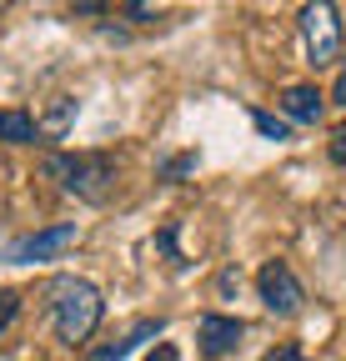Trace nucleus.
<instances>
[{
    "label": "nucleus",
    "mask_w": 346,
    "mask_h": 361,
    "mask_svg": "<svg viewBox=\"0 0 346 361\" xmlns=\"http://www.w3.org/2000/svg\"><path fill=\"white\" fill-rule=\"evenodd\" d=\"M101 316H106V296L96 281H85V276H61L51 286V322H56V336L66 346H85L96 336L101 326Z\"/></svg>",
    "instance_id": "1"
},
{
    "label": "nucleus",
    "mask_w": 346,
    "mask_h": 361,
    "mask_svg": "<svg viewBox=\"0 0 346 361\" xmlns=\"http://www.w3.org/2000/svg\"><path fill=\"white\" fill-rule=\"evenodd\" d=\"M46 176H56L61 191L85 201V206H106L111 191H116V166L106 156H51Z\"/></svg>",
    "instance_id": "2"
},
{
    "label": "nucleus",
    "mask_w": 346,
    "mask_h": 361,
    "mask_svg": "<svg viewBox=\"0 0 346 361\" xmlns=\"http://www.w3.org/2000/svg\"><path fill=\"white\" fill-rule=\"evenodd\" d=\"M301 40H307V61L316 71L336 66L346 56V35H341V11L331 0H316V6H301Z\"/></svg>",
    "instance_id": "3"
},
{
    "label": "nucleus",
    "mask_w": 346,
    "mask_h": 361,
    "mask_svg": "<svg viewBox=\"0 0 346 361\" xmlns=\"http://www.w3.org/2000/svg\"><path fill=\"white\" fill-rule=\"evenodd\" d=\"M256 291H261V306H266L271 316H296L301 301H307V291H301L296 271H291L286 261H266L261 271H256Z\"/></svg>",
    "instance_id": "4"
},
{
    "label": "nucleus",
    "mask_w": 346,
    "mask_h": 361,
    "mask_svg": "<svg viewBox=\"0 0 346 361\" xmlns=\"http://www.w3.org/2000/svg\"><path fill=\"white\" fill-rule=\"evenodd\" d=\"M75 221H61V226H46V231H35V236H25V241H16L11 246V261L16 266H30V261H56L61 251H70L75 246Z\"/></svg>",
    "instance_id": "5"
},
{
    "label": "nucleus",
    "mask_w": 346,
    "mask_h": 361,
    "mask_svg": "<svg viewBox=\"0 0 346 361\" xmlns=\"http://www.w3.org/2000/svg\"><path fill=\"white\" fill-rule=\"evenodd\" d=\"M241 336H246V326L236 322V316H216V311H206L201 322H196V341H201L206 356H226Z\"/></svg>",
    "instance_id": "6"
},
{
    "label": "nucleus",
    "mask_w": 346,
    "mask_h": 361,
    "mask_svg": "<svg viewBox=\"0 0 346 361\" xmlns=\"http://www.w3.org/2000/svg\"><path fill=\"white\" fill-rule=\"evenodd\" d=\"M161 331H166L161 316H141L125 336H116V341H106V346H96V351H85V361H125L141 341H151V336H161Z\"/></svg>",
    "instance_id": "7"
},
{
    "label": "nucleus",
    "mask_w": 346,
    "mask_h": 361,
    "mask_svg": "<svg viewBox=\"0 0 346 361\" xmlns=\"http://www.w3.org/2000/svg\"><path fill=\"white\" fill-rule=\"evenodd\" d=\"M281 116H286V126H291V121H296V126H316V121H321V90L307 85V80L286 85V90H281Z\"/></svg>",
    "instance_id": "8"
},
{
    "label": "nucleus",
    "mask_w": 346,
    "mask_h": 361,
    "mask_svg": "<svg viewBox=\"0 0 346 361\" xmlns=\"http://www.w3.org/2000/svg\"><path fill=\"white\" fill-rule=\"evenodd\" d=\"M0 141L6 146H35L40 141V121H30L25 111H0Z\"/></svg>",
    "instance_id": "9"
},
{
    "label": "nucleus",
    "mask_w": 346,
    "mask_h": 361,
    "mask_svg": "<svg viewBox=\"0 0 346 361\" xmlns=\"http://www.w3.org/2000/svg\"><path fill=\"white\" fill-rule=\"evenodd\" d=\"M70 121H75V101H70V96H56V101H51V111H46V126H40V135L61 141V135L70 130Z\"/></svg>",
    "instance_id": "10"
},
{
    "label": "nucleus",
    "mask_w": 346,
    "mask_h": 361,
    "mask_svg": "<svg viewBox=\"0 0 346 361\" xmlns=\"http://www.w3.org/2000/svg\"><path fill=\"white\" fill-rule=\"evenodd\" d=\"M251 121H256V130H261L266 141H286V135H291V126H286L281 116H271V111H256Z\"/></svg>",
    "instance_id": "11"
},
{
    "label": "nucleus",
    "mask_w": 346,
    "mask_h": 361,
    "mask_svg": "<svg viewBox=\"0 0 346 361\" xmlns=\"http://www.w3.org/2000/svg\"><path fill=\"white\" fill-rule=\"evenodd\" d=\"M176 226H181V221H166V231H161L156 241H161V251H171V261H176V266H186L181 251H176Z\"/></svg>",
    "instance_id": "12"
},
{
    "label": "nucleus",
    "mask_w": 346,
    "mask_h": 361,
    "mask_svg": "<svg viewBox=\"0 0 346 361\" xmlns=\"http://www.w3.org/2000/svg\"><path fill=\"white\" fill-rule=\"evenodd\" d=\"M16 311H20V301H16V291H0V331H6V326L16 322Z\"/></svg>",
    "instance_id": "13"
},
{
    "label": "nucleus",
    "mask_w": 346,
    "mask_h": 361,
    "mask_svg": "<svg viewBox=\"0 0 346 361\" xmlns=\"http://www.w3.org/2000/svg\"><path fill=\"white\" fill-rule=\"evenodd\" d=\"M261 361H307V356H301V346H296V341H281V346H276V351H266Z\"/></svg>",
    "instance_id": "14"
},
{
    "label": "nucleus",
    "mask_w": 346,
    "mask_h": 361,
    "mask_svg": "<svg viewBox=\"0 0 346 361\" xmlns=\"http://www.w3.org/2000/svg\"><path fill=\"white\" fill-rule=\"evenodd\" d=\"M186 171H196V156H176V161H166V176H171V180L186 176Z\"/></svg>",
    "instance_id": "15"
},
{
    "label": "nucleus",
    "mask_w": 346,
    "mask_h": 361,
    "mask_svg": "<svg viewBox=\"0 0 346 361\" xmlns=\"http://www.w3.org/2000/svg\"><path fill=\"white\" fill-rule=\"evenodd\" d=\"M146 361H181V351H176V341H156V351Z\"/></svg>",
    "instance_id": "16"
},
{
    "label": "nucleus",
    "mask_w": 346,
    "mask_h": 361,
    "mask_svg": "<svg viewBox=\"0 0 346 361\" xmlns=\"http://www.w3.org/2000/svg\"><path fill=\"white\" fill-rule=\"evenodd\" d=\"M331 161H336V166H346V126L331 135Z\"/></svg>",
    "instance_id": "17"
},
{
    "label": "nucleus",
    "mask_w": 346,
    "mask_h": 361,
    "mask_svg": "<svg viewBox=\"0 0 346 361\" xmlns=\"http://www.w3.org/2000/svg\"><path fill=\"white\" fill-rule=\"evenodd\" d=\"M331 101L346 111V56H341V75H336V85H331Z\"/></svg>",
    "instance_id": "18"
}]
</instances>
